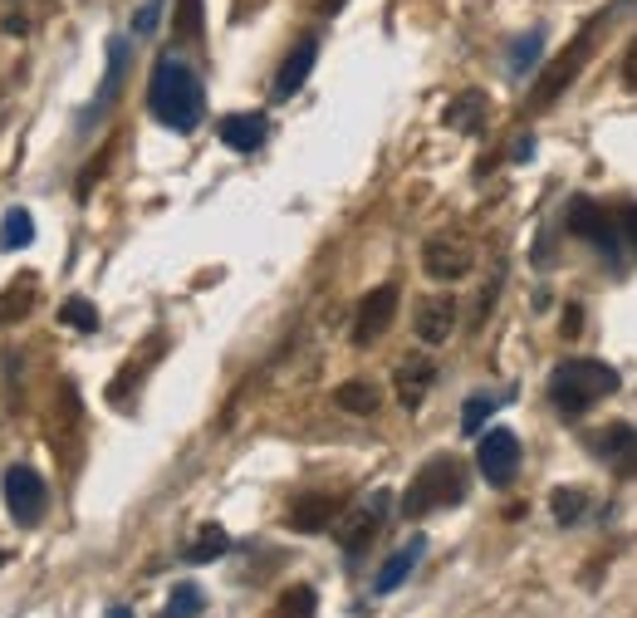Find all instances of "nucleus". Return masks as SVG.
Here are the masks:
<instances>
[{"mask_svg": "<svg viewBox=\"0 0 637 618\" xmlns=\"http://www.w3.org/2000/svg\"><path fill=\"white\" fill-rule=\"evenodd\" d=\"M147 108L162 128L172 133H192L206 113V94H201V78H196L192 64H182L176 54H162L152 64V78H147Z\"/></svg>", "mask_w": 637, "mask_h": 618, "instance_id": "f257e3e1", "label": "nucleus"}, {"mask_svg": "<svg viewBox=\"0 0 637 618\" xmlns=\"http://www.w3.org/2000/svg\"><path fill=\"white\" fill-rule=\"evenodd\" d=\"M617 368L598 359H568L549 373V402H554L564 417H584L593 402H603L608 392H617Z\"/></svg>", "mask_w": 637, "mask_h": 618, "instance_id": "f03ea898", "label": "nucleus"}, {"mask_svg": "<svg viewBox=\"0 0 637 618\" xmlns=\"http://www.w3.org/2000/svg\"><path fill=\"white\" fill-rule=\"evenodd\" d=\"M466 496V466L456 457H431L427 466L412 476L407 496H402V516L407 520H421L431 510H446Z\"/></svg>", "mask_w": 637, "mask_h": 618, "instance_id": "7ed1b4c3", "label": "nucleus"}, {"mask_svg": "<svg viewBox=\"0 0 637 618\" xmlns=\"http://www.w3.org/2000/svg\"><path fill=\"white\" fill-rule=\"evenodd\" d=\"M388 510H392V490H372V496H363L353 510H343L339 516V545H343V555L348 559H358L363 549L378 540V530H382V520H388Z\"/></svg>", "mask_w": 637, "mask_h": 618, "instance_id": "20e7f679", "label": "nucleus"}, {"mask_svg": "<svg viewBox=\"0 0 637 618\" xmlns=\"http://www.w3.org/2000/svg\"><path fill=\"white\" fill-rule=\"evenodd\" d=\"M421 270L441 284L466 280V275L476 270V245H470L466 235H451V231L427 235V245H421Z\"/></svg>", "mask_w": 637, "mask_h": 618, "instance_id": "39448f33", "label": "nucleus"}, {"mask_svg": "<svg viewBox=\"0 0 637 618\" xmlns=\"http://www.w3.org/2000/svg\"><path fill=\"white\" fill-rule=\"evenodd\" d=\"M0 490H5V510L15 525H39V516H45V500H49V486L45 476H39L35 466H10L5 481H0Z\"/></svg>", "mask_w": 637, "mask_h": 618, "instance_id": "423d86ee", "label": "nucleus"}, {"mask_svg": "<svg viewBox=\"0 0 637 618\" xmlns=\"http://www.w3.org/2000/svg\"><path fill=\"white\" fill-rule=\"evenodd\" d=\"M476 466H480V476H486L490 486L505 490L510 481H515V471H519V437H515L510 427L480 432V441H476Z\"/></svg>", "mask_w": 637, "mask_h": 618, "instance_id": "0eeeda50", "label": "nucleus"}, {"mask_svg": "<svg viewBox=\"0 0 637 618\" xmlns=\"http://www.w3.org/2000/svg\"><path fill=\"white\" fill-rule=\"evenodd\" d=\"M588 49H593V29H584V35H578V45H568L564 54H559L554 64L544 69V74H539L535 94H529V113H539V108H549L559 94H564L568 84H574V74H578V69H584Z\"/></svg>", "mask_w": 637, "mask_h": 618, "instance_id": "6e6552de", "label": "nucleus"}, {"mask_svg": "<svg viewBox=\"0 0 637 618\" xmlns=\"http://www.w3.org/2000/svg\"><path fill=\"white\" fill-rule=\"evenodd\" d=\"M392 314H397V284H378V290H368L358 300V314H353V343H358V349L378 343L382 334L392 329Z\"/></svg>", "mask_w": 637, "mask_h": 618, "instance_id": "1a4fd4ad", "label": "nucleus"}, {"mask_svg": "<svg viewBox=\"0 0 637 618\" xmlns=\"http://www.w3.org/2000/svg\"><path fill=\"white\" fill-rule=\"evenodd\" d=\"M568 231H574L584 245H593V251L617 255V226H613V216H608L598 202H588V196H574V202H568Z\"/></svg>", "mask_w": 637, "mask_h": 618, "instance_id": "9d476101", "label": "nucleus"}, {"mask_svg": "<svg viewBox=\"0 0 637 618\" xmlns=\"http://www.w3.org/2000/svg\"><path fill=\"white\" fill-rule=\"evenodd\" d=\"M333 520H339V496H323V490H309V496H299L284 510V525H290L294 535H319Z\"/></svg>", "mask_w": 637, "mask_h": 618, "instance_id": "9b49d317", "label": "nucleus"}, {"mask_svg": "<svg viewBox=\"0 0 637 618\" xmlns=\"http://www.w3.org/2000/svg\"><path fill=\"white\" fill-rule=\"evenodd\" d=\"M431 383H437V363L421 359V353H412L407 363H397V373H392V388H397V402L407 412L421 408V398L431 392Z\"/></svg>", "mask_w": 637, "mask_h": 618, "instance_id": "f8f14e48", "label": "nucleus"}, {"mask_svg": "<svg viewBox=\"0 0 637 618\" xmlns=\"http://www.w3.org/2000/svg\"><path fill=\"white\" fill-rule=\"evenodd\" d=\"M412 329H417L421 343H446L451 329H456V300H446V294L421 300L417 314H412Z\"/></svg>", "mask_w": 637, "mask_h": 618, "instance_id": "ddd939ff", "label": "nucleus"}, {"mask_svg": "<svg viewBox=\"0 0 637 618\" xmlns=\"http://www.w3.org/2000/svg\"><path fill=\"white\" fill-rule=\"evenodd\" d=\"M314 59H319V39L314 35H304L299 45L284 54V64H280V74H274V98H294L304 88V78L314 74Z\"/></svg>", "mask_w": 637, "mask_h": 618, "instance_id": "4468645a", "label": "nucleus"}, {"mask_svg": "<svg viewBox=\"0 0 637 618\" xmlns=\"http://www.w3.org/2000/svg\"><path fill=\"white\" fill-rule=\"evenodd\" d=\"M123 78H127V39H108V74H103L98 98L88 104L84 123H98V113H103V108H113V98L123 94Z\"/></svg>", "mask_w": 637, "mask_h": 618, "instance_id": "2eb2a0df", "label": "nucleus"}, {"mask_svg": "<svg viewBox=\"0 0 637 618\" xmlns=\"http://www.w3.org/2000/svg\"><path fill=\"white\" fill-rule=\"evenodd\" d=\"M216 133H221V143L231 147V153H255L270 128H265V113H225Z\"/></svg>", "mask_w": 637, "mask_h": 618, "instance_id": "dca6fc26", "label": "nucleus"}, {"mask_svg": "<svg viewBox=\"0 0 637 618\" xmlns=\"http://www.w3.org/2000/svg\"><path fill=\"white\" fill-rule=\"evenodd\" d=\"M421 549H427V540H421V535H412L407 545H397L388 559H382V569H378V579H372V589H378V594H392V589H397L402 579H407L412 569H417Z\"/></svg>", "mask_w": 637, "mask_h": 618, "instance_id": "f3484780", "label": "nucleus"}, {"mask_svg": "<svg viewBox=\"0 0 637 618\" xmlns=\"http://www.w3.org/2000/svg\"><path fill=\"white\" fill-rule=\"evenodd\" d=\"M441 118H446V128H456V133H480L490 118V98L480 94V88H466V94L451 98Z\"/></svg>", "mask_w": 637, "mask_h": 618, "instance_id": "a211bd4d", "label": "nucleus"}, {"mask_svg": "<svg viewBox=\"0 0 637 618\" xmlns=\"http://www.w3.org/2000/svg\"><path fill=\"white\" fill-rule=\"evenodd\" d=\"M593 451L603 461H623V466H633L637 461V437L627 422H613V427H598L593 432Z\"/></svg>", "mask_w": 637, "mask_h": 618, "instance_id": "6ab92c4d", "label": "nucleus"}, {"mask_svg": "<svg viewBox=\"0 0 637 618\" xmlns=\"http://www.w3.org/2000/svg\"><path fill=\"white\" fill-rule=\"evenodd\" d=\"M35 294H39L35 275H20L15 284H5V290H0V319H5V324H20L29 310H35Z\"/></svg>", "mask_w": 637, "mask_h": 618, "instance_id": "aec40b11", "label": "nucleus"}, {"mask_svg": "<svg viewBox=\"0 0 637 618\" xmlns=\"http://www.w3.org/2000/svg\"><path fill=\"white\" fill-rule=\"evenodd\" d=\"M29 241H35V216L25 206H10L0 221V251H25Z\"/></svg>", "mask_w": 637, "mask_h": 618, "instance_id": "412c9836", "label": "nucleus"}, {"mask_svg": "<svg viewBox=\"0 0 637 618\" xmlns=\"http://www.w3.org/2000/svg\"><path fill=\"white\" fill-rule=\"evenodd\" d=\"M333 402H339L343 412H353V417H372V412H378V388H372V383H343L339 392H333Z\"/></svg>", "mask_w": 637, "mask_h": 618, "instance_id": "4be33fe9", "label": "nucleus"}, {"mask_svg": "<svg viewBox=\"0 0 637 618\" xmlns=\"http://www.w3.org/2000/svg\"><path fill=\"white\" fill-rule=\"evenodd\" d=\"M225 549H231V535H225L221 525H201L196 540H192V549H186V559H192V565H211V559L225 555Z\"/></svg>", "mask_w": 637, "mask_h": 618, "instance_id": "5701e85b", "label": "nucleus"}, {"mask_svg": "<svg viewBox=\"0 0 637 618\" xmlns=\"http://www.w3.org/2000/svg\"><path fill=\"white\" fill-rule=\"evenodd\" d=\"M314 614H319V594L309 584H290L280 594V604H274V618H314Z\"/></svg>", "mask_w": 637, "mask_h": 618, "instance_id": "b1692460", "label": "nucleus"}, {"mask_svg": "<svg viewBox=\"0 0 637 618\" xmlns=\"http://www.w3.org/2000/svg\"><path fill=\"white\" fill-rule=\"evenodd\" d=\"M201 608H206L201 584H176L167 608H162V618H201Z\"/></svg>", "mask_w": 637, "mask_h": 618, "instance_id": "393cba45", "label": "nucleus"}, {"mask_svg": "<svg viewBox=\"0 0 637 618\" xmlns=\"http://www.w3.org/2000/svg\"><path fill=\"white\" fill-rule=\"evenodd\" d=\"M549 510H554L559 525H578V520H584V510H588V496H584V490H574V486H559L554 496H549Z\"/></svg>", "mask_w": 637, "mask_h": 618, "instance_id": "a878e982", "label": "nucleus"}, {"mask_svg": "<svg viewBox=\"0 0 637 618\" xmlns=\"http://www.w3.org/2000/svg\"><path fill=\"white\" fill-rule=\"evenodd\" d=\"M59 319H64L69 329H78V334L98 329V310H94V300H84V294H69V300L59 304Z\"/></svg>", "mask_w": 637, "mask_h": 618, "instance_id": "bb28decb", "label": "nucleus"}, {"mask_svg": "<svg viewBox=\"0 0 637 618\" xmlns=\"http://www.w3.org/2000/svg\"><path fill=\"white\" fill-rule=\"evenodd\" d=\"M539 54H544V35L535 29V35H519L515 45H510V54H505V59H510V69H515V74H525V69L535 64Z\"/></svg>", "mask_w": 637, "mask_h": 618, "instance_id": "cd10ccee", "label": "nucleus"}, {"mask_svg": "<svg viewBox=\"0 0 637 618\" xmlns=\"http://www.w3.org/2000/svg\"><path fill=\"white\" fill-rule=\"evenodd\" d=\"M490 412H495V398H470L466 408H461V432H466V437H480Z\"/></svg>", "mask_w": 637, "mask_h": 618, "instance_id": "c85d7f7f", "label": "nucleus"}, {"mask_svg": "<svg viewBox=\"0 0 637 618\" xmlns=\"http://www.w3.org/2000/svg\"><path fill=\"white\" fill-rule=\"evenodd\" d=\"M196 29H201V0H182V10H176V35L196 39Z\"/></svg>", "mask_w": 637, "mask_h": 618, "instance_id": "c756f323", "label": "nucleus"}, {"mask_svg": "<svg viewBox=\"0 0 637 618\" xmlns=\"http://www.w3.org/2000/svg\"><path fill=\"white\" fill-rule=\"evenodd\" d=\"M157 15H162V0H143V10H137V15H133V35H152V29H157Z\"/></svg>", "mask_w": 637, "mask_h": 618, "instance_id": "7c9ffc66", "label": "nucleus"}, {"mask_svg": "<svg viewBox=\"0 0 637 618\" xmlns=\"http://www.w3.org/2000/svg\"><path fill=\"white\" fill-rule=\"evenodd\" d=\"M623 84H627V88H637V39L627 45V54H623Z\"/></svg>", "mask_w": 637, "mask_h": 618, "instance_id": "2f4dec72", "label": "nucleus"}, {"mask_svg": "<svg viewBox=\"0 0 637 618\" xmlns=\"http://www.w3.org/2000/svg\"><path fill=\"white\" fill-rule=\"evenodd\" d=\"M617 221H623V235H627V241L637 245V202H633V206H623V216H617Z\"/></svg>", "mask_w": 637, "mask_h": 618, "instance_id": "473e14b6", "label": "nucleus"}, {"mask_svg": "<svg viewBox=\"0 0 637 618\" xmlns=\"http://www.w3.org/2000/svg\"><path fill=\"white\" fill-rule=\"evenodd\" d=\"M578 329H584V310H568V319H564V339H574Z\"/></svg>", "mask_w": 637, "mask_h": 618, "instance_id": "72a5a7b5", "label": "nucleus"}, {"mask_svg": "<svg viewBox=\"0 0 637 618\" xmlns=\"http://www.w3.org/2000/svg\"><path fill=\"white\" fill-rule=\"evenodd\" d=\"M529 153H535V137H519V143H515V162H529Z\"/></svg>", "mask_w": 637, "mask_h": 618, "instance_id": "f704fd0d", "label": "nucleus"}, {"mask_svg": "<svg viewBox=\"0 0 637 618\" xmlns=\"http://www.w3.org/2000/svg\"><path fill=\"white\" fill-rule=\"evenodd\" d=\"M343 5H348V0H319V10H323V15H339Z\"/></svg>", "mask_w": 637, "mask_h": 618, "instance_id": "c9c22d12", "label": "nucleus"}, {"mask_svg": "<svg viewBox=\"0 0 637 618\" xmlns=\"http://www.w3.org/2000/svg\"><path fill=\"white\" fill-rule=\"evenodd\" d=\"M103 618H133V608H127V604H113Z\"/></svg>", "mask_w": 637, "mask_h": 618, "instance_id": "e433bc0d", "label": "nucleus"}, {"mask_svg": "<svg viewBox=\"0 0 637 618\" xmlns=\"http://www.w3.org/2000/svg\"><path fill=\"white\" fill-rule=\"evenodd\" d=\"M5 559H10V549H0V565H5Z\"/></svg>", "mask_w": 637, "mask_h": 618, "instance_id": "4c0bfd02", "label": "nucleus"}]
</instances>
